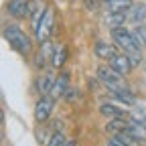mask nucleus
I'll return each mask as SVG.
<instances>
[{
  "instance_id": "obj_14",
  "label": "nucleus",
  "mask_w": 146,
  "mask_h": 146,
  "mask_svg": "<svg viewBox=\"0 0 146 146\" xmlns=\"http://www.w3.org/2000/svg\"><path fill=\"white\" fill-rule=\"evenodd\" d=\"M126 21H128V12H106V16H104V23H106V27H110V31L124 27Z\"/></svg>"
},
{
  "instance_id": "obj_26",
  "label": "nucleus",
  "mask_w": 146,
  "mask_h": 146,
  "mask_svg": "<svg viewBox=\"0 0 146 146\" xmlns=\"http://www.w3.org/2000/svg\"><path fill=\"white\" fill-rule=\"evenodd\" d=\"M100 2H104V4H106V2H108V0H100Z\"/></svg>"
},
{
  "instance_id": "obj_11",
  "label": "nucleus",
  "mask_w": 146,
  "mask_h": 146,
  "mask_svg": "<svg viewBox=\"0 0 146 146\" xmlns=\"http://www.w3.org/2000/svg\"><path fill=\"white\" fill-rule=\"evenodd\" d=\"M100 114H102L104 118H108V120L128 116V112H126V110H122V106H116V104H112V102H102V104H100Z\"/></svg>"
},
{
  "instance_id": "obj_24",
  "label": "nucleus",
  "mask_w": 146,
  "mask_h": 146,
  "mask_svg": "<svg viewBox=\"0 0 146 146\" xmlns=\"http://www.w3.org/2000/svg\"><path fill=\"white\" fill-rule=\"evenodd\" d=\"M2 124H4V112L0 110V126H2Z\"/></svg>"
},
{
  "instance_id": "obj_25",
  "label": "nucleus",
  "mask_w": 146,
  "mask_h": 146,
  "mask_svg": "<svg viewBox=\"0 0 146 146\" xmlns=\"http://www.w3.org/2000/svg\"><path fill=\"white\" fill-rule=\"evenodd\" d=\"M0 144H2V134H0Z\"/></svg>"
},
{
  "instance_id": "obj_6",
  "label": "nucleus",
  "mask_w": 146,
  "mask_h": 146,
  "mask_svg": "<svg viewBox=\"0 0 146 146\" xmlns=\"http://www.w3.org/2000/svg\"><path fill=\"white\" fill-rule=\"evenodd\" d=\"M55 79H57V75H55L53 69H43V71L39 73V77L35 79V89H36V94H39V98L51 94Z\"/></svg>"
},
{
  "instance_id": "obj_1",
  "label": "nucleus",
  "mask_w": 146,
  "mask_h": 146,
  "mask_svg": "<svg viewBox=\"0 0 146 146\" xmlns=\"http://www.w3.org/2000/svg\"><path fill=\"white\" fill-rule=\"evenodd\" d=\"M112 41L118 45V49H122V53H126L128 57H130L134 67L142 63V49L136 43V39H134V35H132L130 29H126V27L112 29Z\"/></svg>"
},
{
  "instance_id": "obj_3",
  "label": "nucleus",
  "mask_w": 146,
  "mask_h": 146,
  "mask_svg": "<svg viewBox=\"0 0 146 146\" xmlns=\"http://www.w3.org/2000/svg\"><path fill=\"white\" fill-rule=\"evenodd\" d=\"M98 81L104 87H108L110 94L120 91V89H128V85L124 81V75H120V73L116 69H112L110 65H100L98 67Z\"/></svg>"
},
{
  "instance_id": "obj_20",
  "label": "nucleus",
  "mask_w": 146,
  "mask_h": 146,
  "mask_svg": "<svg viewBox=\"0 0 146 146\" xmlns=\"http://www.w3.org/2000/svg\"><path fill=\"white\" fill-rule=\"evenodd\" d=\"M65 144H67V140H65L63 132H53L49 142H47V146H65Z\"/></svg>"
},
{
  "instance_id": "obj_18",
  "label": "nucleus",
  "mask_w": 146,
  "mask_h": 146,
  "mask_svg": "<svg viewBox=\"0 0 146 146\" xmlns=\"http://www.w3.org/2000/svg\"><path fill=\"white\" fill-rule=\"evenodd\" d=\"M132 35H134L136 43L140 45V49H146V25H144V23H142V25H136V27L132 29Z\"/></svg>"
},
{
  "instance_id": "obj_9",
  "label": "nucleus",
  "mask_w": 146,
  "mask_h": 146,
  "mask_svg": "<svg viewBox=\"0 0 146 146\" xmlns=\"http://www.w3.org/2000/svg\"><path fill=\"white\" fill-rule=\"evenodd\" d=\"M110 67L112 69H116L120 75H124V77H128L132 73V69H134V63L130 61V57H128L126 53H116L112 59H110Z\"/></svg>"
},
{
  "instance_id": "obj_23",
  "label": "nucleus",
  "mask_w": 146,
  "mask_h": 146,
  "mask_svg": "<svg viewBox=\"0 0 146 146\" xmlns=\"http://www.w3.org/2000/svg\"><path fill=\"white\" fill-rule=\"evenodd\" d=\"M65 146H77V142H75V140H67V144H65Z\"/></svg>"
},
{
  "instance_id": "obj_19",
  "label": "nucleus",
  "mask_w": 146,
  "mask_h": 146,
  "mask_svg": "<svg viewBox=\"0 0 146 146\" xmlns=\"http://www.w3.org/2000/svg\"><path fill=\"white\" fill-rule=\"evenodd\" d=\"M128 116H130L132 120H136V122H142V124H146V110L142 108V106H134V108H130V114H128Z\"/></svg>"
},
{
  "instance_id": "obj_21",
  "label": "nucleus",
  "mask_w": 146,
  "mask_h": 146,
  "mask_svg": "<svg viewBox=\"0 0 146 146\" xmlns=\"http://www.w3.org/2000/svg\"><path fill=\"white\" fill-rule=\"evenodd\" d=\"M108 146H128V144H126V142H122L118 136H114V134H112V136L108 138Z\"/></svg>"
},
{
  "instance_id": "obj_4",
  "label": "nucleus",
  "mask_w": 146,
  "mask_h": 146,
  "mask_svg": "<svg viewBox=\"0 0 146 146\" xmlns=\"http://www.w3.org/2000/svg\"><path fill=\"white\" fill-rule=\"evenodd\" d=\"M55 33V10L53 6H47L45 12L41 14L39 23L35 25V36H36V43H47L51 41V35Z\"/></svg>"
},
{
  "instance_id": "obj_5",
  "label": "nucleus",
  "mask_w": 146,
  "mask_h": 146,
  "mask_svg": "<svg viewBox=\"0 0 146 146\" xmlns=\"http://www.w3.org/2000/svg\"><path fill=\"white\" fill-rule=\"evenodd\" d=\"M53 108H55V98L51 96H41L36 100V106H35V120L39 124H45L51 114H53Z\"/></svg>"
},
{
  "instance_id": "obj_8",
  "label": "nucleus",
  "mask_w": 146,
  "mask_h": 146,
  "mask_svg": "<svg viewBox=\"0 0 146 146\" xmlns=\"http://www.w3.org/2000/svg\"><path fill=\"white\" fill-rule=\"evenodd\" d=\"M71 83V77H69V71H65V69H59V75H57V79H55V83H53V89H51V98H55V100H59V98H65V94L69 91V85Z\"/></svg>"
},
{
  "instance_id": "obj_7",
  "label": "nucleus",
  "mask_w": 146,
  "mask_h": 146,
  "mask_svg": "<svg viewBox=\"0 0 146 146\" xmlns=\"http://www.w3.org/2000/svg\"><path fill=\"white\" fill-rule=\"evenodd\" d=\"M6 12L12 18H31V0H8L6 4Z\"/></svg>"
},
{
  "instance_id": "obj_13",
  "label": "nucleus",
  "mask_w": 146,
  "mask_h": 146,
  "mask_svg": "<svg viewBox=\"0 0 146 146\" xmlns=\"http://www.w3.org/2000/svg\"><path fill=\"white\" fill-rule=\"evenodd\" d=\"M126 132L130 134L136 142H140V144L146 142V124H142V122H136V120L130 118V124H128Z\"/></svg>"
},
{
  "instance_id": "obj_16",
  "label": "nucleus",
  "mask_w": 146,
  "mask_h": 146,
  "mask_svg": "<svg viewBox=\"0 0 146 146\" xmlns=\"http://www.w3.org/2000/svg\"><path fill=\"white\" fill-rule=\"evenodd\" d=\"M67 55H69V51H67L65 45L55 47L53 57H51V65H53V69H63V65H65V61H67Z\"/></svg>"
},
{
  "instance_id": "obj_15",
  "label": "nucleus",
  "mask_w": 146,
  "mask_h": 146,
  "mask_svg": "<svg viewBox=\"0 0 146 146\" xmlns=\"http://www.w3.org/2000/svg\"><path fill=\"white\" fill-rule=\"evenodd\" d=\"M128 21L134 25H142L146 21V4L144 2H134V6L128 12Z\"/></svg>"
},
{
  "instance_id": "obj_10",
  "label": "nucleus",
  "mask_w": 146,
  "mask_h": 146,
  "mask_svg": "<svg viewBox=\"0 0 146 146\" xmlns=\"http://www.w3.org/2000/svg\"><path fill=\"white\" fill-rule=\"evenodd\" d=\"M94 53H96L98 59L110 63V59L118 53V45H116V43H110V41H104V39H98V41L94 43Z\"/></svg>"
},
{
  "instance_id": "obj_22",
  "label": "nucleus",
  "mask_w": 146,
  "mask_h": 146,
  "mask_svg": "<svg viewBox=\"0 0 146 146\" xmlns=\"http://www.w3.org/2000/svg\"><path fill=\"white\" fill-rule=\"evenodd\" d=\"M65 100L67 102H75L77 100V87H69V91L65 94Z\"/></svg>"
},
{
  "instance_id": "obj_12",
  "label": "nucleus",
  "mask_w": 146,
  "mask_h": 146,
  "mask_svg": "<svg viewBox=\"0 0 146 146\" xmlns=\"http://www.w3.org/2000/svg\"><path fill=\"white\" fill-rule=\"evenodd\" d=\"M53 45H51V41H47V43H43L41 45V51L36 53V59H35V67L39 69V71H43L45 69V65H47V61L53 57Z\"/></svg>"
},
{
  "instance_id": "obj_2",
  "label": "nucleus",
  "mask_w": 146,
  "mask_h": 146,
  "mask_svg": "<svg viewBox=\"0 0 146 146\" xmlns=\"http://www.w3.org/2000/svg\"><path fill=\"white\" fill-rule=\"evenodd\" d=\"M2 36H4V41L10 45V49H14L18 55L27 57V55L33 53V41H31V36L23 29H18L16 25H6L2 29Z\"/></svg>"
},
{
  "instance_id": "obj_17",
  "label": "nucleus",
  "mask_w": 146,
  "mask_h": 146,
  "mask_svg": "<svg viewBox=\"0 0 146 146\" xmlns=\"http://www.w3.org/2000/svg\"><path fill=\"white\" fill-rule=\"evenodd\" d=\"M132 6H134L132 0H108L106 2L108 12H130Z\"/></svg>"
}]
</instances>
